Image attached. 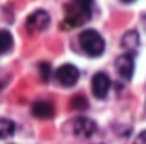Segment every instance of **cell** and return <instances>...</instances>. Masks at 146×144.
Listing matches in <instances>:
<instances>
[{"label":"cell","mask_w":146,"mask_h":144,"mask_svg":"<svg viewBox=\"0 0 146 144\" xmlns=\"http://www.w3.org/2000/svg\"><path fill=\"white\" fill-rule=\"evenodd\" d=\"M65 9H66V17L63 19L61 29H73L90 20L94 3L92 2H72V3H66Z\"/></svg>","instance_id":"6da1fadb"},{"label":"cell","mask_w":146,"mask_h":144,"mask_svg":"<svg viewBox=\"0 0 146 144\" xmlns=\"http://www.w3.org/2000/svg\"><path fill=\"white\" fill-rule=\"evenodd\" d=\"M78 41H80V48L83 49V53L92 58H97L104 53V48H106L104 37L94 29H87V31L80 32Z\"/></svg>","instance_id":"7a4b0ae2"},{"label":"cell","mask_w":146,"mask_h":144,"mask_svg":"<svg viewBox=\"0 0 146 144\" xmlns=\"http://www.w3.org/2000/svg\"><path fill=\"white\" fill-rule=\"evenodd\" d=\"M49 14L46 12V10H36V12H33L29 17H27V20H26V31L31 34V36H34V34H39V32H42V31H46L48 29V26H49Z\"/></svg>","instance_id":"3957f363"},{"label":"cell","mask_w":146,"mask_h":144,"mask_svg":"<svg viewBox=\"0 0 146 144\" xmlns=\"http://www.w3.org/2000/svg\"><path fill=\"white\" fill-rule=\"evenodd\" d=\"M78 78H80V71H78V68L73 66V65H70V63L61 65V66L54 71V80H56L61 87H66V88L75 87L76 81H78Z\"/></svg>","instance_id":"277c9868"},{"label":"cell","mask_w":146,"mask_h":144,"mask_svg":"<svg viewBox=\"0 0 146 144\" xmlns=\"http://www.w3.org/2000/svg\"><path fill=\"white\" fill-rule=\"evenodd\" d=\"M90 87H92V93H94V97L99 98V100H102V98L107 97V93H109V90H110V78L106 75V73H102V71L95 73L94 78H92Z\"/></svg>","instance_id":"5b68a950"},{"label":"cell","mask_w":146,"mask_h":144,"mask_svg":"<svg viewBox=\"0 0 146 144\" xmlns=\"http://www.w3.org/2000/svg\"><path fill=\"white\" fill-rule=\"evenodd\" d=\"M97 132V124L88 117H76L73 120V134L80 137H90Z\"/></svg>","instance_id":"8992f818"},{"label":"cell","mask_w":146,"mask_h":144,"mask_svg":"<svg viewBox=\"0 0 146 144\" xmlns=\"http://www.w3.org/2000/svg\"><path fill=\"white\" fill-rule=\"evenodd\" d=\"M115 68H117V73L129 80L133 76V71H134V59L131 54H121L117 59H115Z\"/></svg>","instance_id":"52a82bcc"},{"label":"cell","mask_w":146,"mask_h":144,"mask_svg":"<svg viewBox=\"0 0 146 144\" xmlns=\"http://www.w3.org/2000/svg\"><path fill=\"white\" fill-rule=\"evenodd\" d=\"M33 114L37 119H51L54 115V107L53 104L49 102H44V100H39L33 104Z\"/></svg>","instance_id":"ba28073f"},{"label":"cell","mask_w":146,"mask_h":144,"mask_svg":"<svg viewBox=\"0 0 146 144\" xmlns=\"http://www.w3.org/2000/svg\"><path fill=\"white\" fill-rule=\"evenodd\" d=\"M15 132V124L9 119H0V139H9Z\"/></svg>","instance_id":"9c48e42d"},{"label":"cell","mask_w":146,"mask_h":144,"mask_svg":"<svg viewBox=\"0 0 146 144\" xmlns=\"http://www.w3.org/2000/svg\"><path fill=\"white\" fill-rule=\"evenodd\" d=\"M121 44L126 48V49H136L138 48V44H139V37H138V32L136 31H129V32H126V36L122 37V41H121Z\"/></svg>","instance_id":"30bf717a"},{"label":"cell","mask_w":146,"mask_h":144,"mask_svg":"<svg viewBox=\"0 0 146 144\" xmlns=\"http://www.w3.org/2000/svg\"><path fill=\"white\" fill-rule=\"evenodd\" d=\"M12 46H14V39H12V34L9 32V31H0V54H3V53H7V51H10L12 49Z\"/></svg>","instance_id":"8fae6325"},{"label":"cell","mask_w":146,"mask_h":144,"mask_svg":"<svg viewBox=\"0 0 146 144\" xmlns=\"http://www.w3.org/2000/svg\"><path fill=\"white\" fill-rule=\"evenodd\" d=\"M88 107V102L83 95H75L72 98V108L73 110H85Z\"/></svg>","instance_id":"7c38bea8"},{"label":"cell","mask_w":146,"mask_h":144,"mask_svg":"<svg viewBox=\"0 0 146 144\" xmlns=\"http://www.w3.org/2000/svg\"><path fill=\"white\" fill-rule=\"evenodd\" d=\"M39 70H41V78H42V81H48V78H49V65H48V63H41V65H39Z\"/></svg>","instance_id":"4fadbf2b"},{"label":"cell","mask_w":146,"mask_h":144,"mask_svg":"<svg viewBox=\"0 0 146 144\" xmlns=\"http://www.w3.org/2000/svg\"><path fill=\"white\" fill-rule=\"evenodd\" d=\"M134 144H146V131H143V132L138 134V137H136Z\"/></svg>","instance_id":"5bb4252c"}]
</instances>
